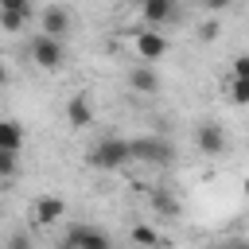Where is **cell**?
Instances as JSON below:
<instances>
[{
  "label": "cell",
  "instance_id": "6da1fadb",
  "mask_svg": "<svg viewBox=\"0 0 249 249\" xmlns=\"http://www.w3.org/2000/svg\"><path fill=\"white\" fill-rule=\"evenodd\" d=\"M132 156H128V140H121V136H105V140H97L89 152H86V163L93 167V171H117V167H124Z\"/></svg>",
  "mask_w": 249,
  "mask_h": 249
},
{
  "label": "cell",
  "instance_id": "7a4b0ae2",
  "mask_svg": "<svg viewBox=\"0 0 249 249\" xmlns=\"http://www.w3.org/2000/svg\"><path fill=\"white\" fill-rule=\"evenodd\" d=\"M128 156H132L136 163L163 167V163L175 160V148H171V140H163V136H136V140H128Z\"/></svg>",
  "mask_w": 249,
  "mask_h": 249
},
{
  "label": "cell",
  "instance_id": "3957f363",
  "mask_svg": "<svg viewBox=\"0 0 249 249\" xmlns=\"http://www.w3.org/2000/svg\"><path fill=\"white\" fill-rule=\"evenodd\" d=\"M31 62L39 66V70H62V62H66V47H62V39H51V35H31Z\"/></svg>",
  "mask_w": 249,
  "mask_h": 249
},
{
  "label": "cell",
  "instance_id": "277c9868",
  "mask_svg": "<svg viewBox=\"0 0 249 249\" xmlns=\"http://www.w3.org/2000/svg\"><path fill=\"white\" fill-rule=\"evenodd\" d=\"M132 51H136V58L140 62H160L163 54H167V35L160 31V27H144V31H132Z\"/></svg>",
  "mask_w": 249,
  "mask_h": 249
},
{
  "label": "cell",
  "instance_id": "5b68a950",
  "mask_svg": "<svg viewBox=\"0 0 249 249\" xmlns=\"http://www.w3.org/2000/svg\"><path fill=\"white\" fill-rule=\"evenodd\" d=\"M62 249H113V241L97 226H70L62 237Z\"/></svg>",
  "mask_w": 249,
  "mask_h": 249
},
{
  "label": "cell",
  "instance_id": "8992f818",
  "mask_svg": "<svg viewBox=\"0 0 249 249\" xmlns=\"http://www.w3.org/2000/svg\"><path fill=\"white\" fill-rule=\"evenodd\" d=\"M31 218H35V226H58L66 218V202L58 195H39L31 202Z\"/></svg>",
  "mask_w": 249,
  "mask_h": 249
},
{
  "label": "cell",
  "instance_id": "52a82bcc",
  "mask_svg": "<svg viewBox=\"0 0 249 249\" xmlns=\"http://www.w3.org/2000/svg\"><path fill=\"white\" fill-rule=\"evenodd\" d=\"M140 16L148 27H163L179 16V0H140Z\"/></svg>",
  "mask_w": 249,
  "mask_h": 249
},
{
  "label": "cell",
  "instance_id": "ba28073f",
  "mask_svg": "<svg viewBox=\"0 0 249 249\" xmlns=\"http://www.w3.org/2000/svg\"><path fill=\"white\" fill-rule=\"evenodd\" d=\"M195 144H198L206 156H222V152H226V132H222V124H218V121H202V124L195 128Z\"/></svg>",
  "mask_w": 249,
  "mask_h": 249
},
{
  "label": "cell",
  "instance_id": "9c48e42d",
  "mask_svg": "<svg viewBox=\"0 0 249 249\" xmlns=\"http://www.w3.org/2000/svg\"><path fill=\"white\" fill-rule=\"evenodd\" d=\"M39 31H43V35H51V39H66V31H70V12H66V8H58V4L43 8Z\"/></svg>",
  "mask_w": 249,
  "mask_h": 249
},
{
  "label": "cell",
  "instance_id": "30bf717a",
  "mask_svg": "<svg viewBox=\"0 0 249 249\" xmlns=\"http://www.w3.org/2000/svg\"><path fill=\"white\" fill-rule=\"evenodd\" d=\"M66 124H70V128H89V124H93V101H89L86 93H74V97L66 101Z\"/></svg>",
  "mask_w": 249,
  "mask_h": 249
},
{
  "label": "cell",
  "instance_id": "8fae6325",
  "mask_svg": "<svg viewBox=\"0 0 249 249\" xmlns=\"http://www.w3.org/2000/svg\"><path fill=\"white\" fill-rule=\"evenodd\" d=\"M128 86H132L136 93H156V89H160L156 66H152V62H136V66L128 70Z\"/></svg>",
  "mask_w": 249,
  "mask_h": 249
},
{
  "label": "cell",
  "instance_id": "7c38bea8",
  "mask_svg": "<svg viewBox=\"0 0 249 249\" xmlns=\"http://www.w3.org/2000/svg\"><path fill=\"white\" fill-rule=\"evenodd\" d=\"M148 202H152V210H156L160 218H175V214H179V198H175L167 187H156V191L148 195Z\"/></svg>",
  "mask_w": 249,
  "mask_h": 249
},
{
  "label": "cell",
  "instance_id": "4fadbf2b",
  "mask_svg": "<svg viewBox=\"0 0 249 249\" xmlns=\"http://www.w3.org/2000/svg\"><path fill=\"white\" fill-rule=\"evenodd\" d=\"M19 148H23V124L0 121V152H19Z\"/></svg>",
  "mask_w": 249,
  "mask_h": 249
},
{
  "label": "cell",
  "instance_id": "5bb4252c",
  "mask_svg": "<svg viewBox=\"0 0 249 249\" xmlns=\"http://www.w3.org/2000/svg\"><path fill=\"white\" fill-rule=\"evenodd\" d=\"M132 241H136V245H144V249H156V245H163V237H160L152 226H136V230H132Z\"/></svg>",
  "mask_w": 249,
  "mask_h": 249
},
{
  "label": "cell",
  "instance_id": "9a60e30c",
  "mask_svg": "<svg viewBox=\"0 0 249 249\" xmlns=\"http://www.w3.org/2000/svg\"><path fill=\"white\" fill-rule=\"evenodd\" d=\"M19 171V152H0V183Z\"/></svg>",
  "mask_w": 249,
  "mask_h": 249
},
{
  "label": "cell",
  "instance_id": "2e32d148",
  "mask_svg": "<svg viewBox=\"0 0 249 249\" xmlns=\"http://www.w3.org/2000/svg\"><path fill=\"white\" fill-rule=\"evenodd\" d=\"M230 97H233L237 105H249V78H233V82H230Z\"/></svg>",
  "mask_w": 249,
  "mask_h": 249
},
{
  "label": "cell",
  "instance_id": "e0dca14e",
  "mask_svg": "<svg viewBox=\"0 0 249 249\" xmlns=\"http://www.w3.org/2000/svg\"><path fill=\"white\" fill-rule=\"evenodd\" d=\"M23 23H27V16H19V12H4V8H0V27H4V31H19Z\"/></svg>",
  "mask_w": 249,
  "mask_h": 249
},
{
  "label": "cell",
  "instance_id": "ac0fdd59",
  "mask_svg": "<svg viewBox=\"0 0 249 249\" xmlns=\"http://www.w3.org/2000/svg\"><path fill=\"white\" fill-rule=\"evenodd\" d=\"M0 8L4 12H19V16L31 19V0H0Z\"/></svg>",
  "mask_w": 249,
  "mask_h": 249
},
{
  "label": "cell",
  "instance_id": "d6986e66",
  "mask_svg": "<svg viewBox=\"0 0 249 249\" xmlns=\"http://www.w3.org/2000/svg\"><path fill=\"white\" fill-rule=\"evenodd\" d=\"M218 31H222V27H218V19H206V23L198 27V35H202L206 43H210V39H218Z\"/></svg>",
  "mask_w": 249,
  "mask_h": 249
},
{
  "label": "cell",
  "instance_id": "ffe728a7",
  "mask_svg": "<svg viewBox=\"0 0 249 249\" xmlns=\"http://www.w3.org/2000/svg\"><path fill=\"white\" fill-rule=\"evenodd\" d=\"M233 78H249V54H237L233 58Z\"/></svg>",
  "mask_w": 249,
  "mask_h": 249
},
{
  "label": "cell",
  "instance_id": "44dd1931",
  "mask_svg": "<svg viewBox=\"0 0 249 249\" xmlns=\"http://www.w3.org/2000/svg\"><path fill=\"white\" fill-rule=\"evenodd\" d=\"M4 249H31V237H27V233H12V241H8Z\"/></svg>",
  "mask_w": 249,
  "mask_h": 249
},
{
  "label": "cell",
  "instance_id": "7402d4cb",
  "mask_svg": "<svg viewBox=\"0 0 249 249\" xmlns=\"http://www.w3.org/2000/svg\"><path fill=\"white\" fill-rule=\"evenodd\" d=\"M202 4H206V8H210V12H222V8H230V4H233V0H202Z\"/></svg>",
  "mask_w": 249,
  "mask_h": 249
},
{
  "label": "cell",
  "instance_id": "603a6c76",
  "mask_svg": "<svg viewBox=\"0 0 249 249\" xmlns=\"http://www.w3.org/2000/svg\"><path fill=\"white\" fill-rule=\"evenodd\" d=\"M4 82H8V70H4V62H0V86H4Z\"/></svg>",
  "mask_w": 249,
  "mask_h": 249
},
{
  "label": "cell",
  "instance_id": "cb8c5ba5",
  "mask_svg": "<svg viewBox=\"0 0 249 249\" xmlns=\"http://www.w3.org/2000/svg\"><path fill=\"white\" fill-rule=\"evenodd\" d=\"M233 249H249V241H233Z\"/></svg>",
  "mask_w": 249,
  "mask_h": 249
},
{
  "label": "cell",
  "instance_id": "d4e9b609",
  "mask_svg": "<svg viewBox=\"0 0 249 249\" xmlns=\"http://www.w3.org/2000/svg\"><path fill=\"white\" fill-rule=\"evenodd\" d=\"M241 187H245V195H249V179H245V183H241Z\"/></svg>",
  "mask_w": 249,
  "mask_h": 249
},
{
  "label": "cell",
  "instance_id": "484cf974",
  "mask_svg": "<svg viewBox=\"0 0 249 249\" xmlns=\"http://www.w3.org/2000/svg\"><path fill=\"white\" fill-rule=\"evenodd\" d=\"M218 249H233V241H230V245H218Z\"/></svg>",
  "mask_w": 249,
  "mask_h": 249
}]
</instances>
